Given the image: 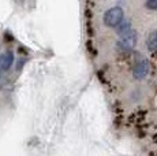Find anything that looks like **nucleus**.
Instances as JSON below:
<instances>
[{"mask_svg":"<svg viewBox=\"0 0 157 156\" xmlns=\"http://www.w3.org/2000/svg\"><path fill=\"white\" fill-rule=\"evenodd\" d=\"M135 44H137V33L134 30H130L126 34L120 36L119 41H117V49L127 52V51H131L135 47Z\"/></svg>","mask_w":157,"mask_h":156,"instance_id":"nucleus-1","label":"nucleus"},{"mask_svg":"<svg viewBox=\"0 0 157 156\" xmlns=\"http://www.w3.org/2000/svg\"><path fill=\"white\" fill-rule=\"evenodd\" d=\"M122 19H123V10L120 7L109 8L104 14V23L107 26H109V28H115Z\"/></svg>","mask_w":157,"mask_h":156,"instance_id":"nucleus-2","label":"nucleus"},{"mask_svg":"<svg viewBox=\"0 0 157 156\" xmlns=\"http://www.w3.org/2000/svg\"><path fill=\"white\" fill-rule=\"evenodd\" d=\"M149 68H150V64L146 59H141L140 62L135 63L134 68H132V76H134L135 80H142L147 76L149 73Z\"/></svg>","mask_w":157,"mask_h":156,"instance_id":"nucleus-3","label":"nucleus"},{"mask_svg":"<svg viewBox=\"0 0 157 156\" xmlns=\"http://www.w3.org/2000/svg\"><path fill=\"white\" fill-rule=\"evenodd\" d=\"M13 62H14V55H13V52H11V51H8V52H6L4 55H3L2 60H0V70L7 71L8 68L11 67Z\"/></svg>","mask_w":157,"mask_h":156,"instance_id":"nucleus-4","label":"nucleus"},{"mask_svg":"<svg viewBox=\"0 0 157 156\" xmlns=\"http://www.w3.org/2000/svg\"><path fill=\"white\" fill-rule=\"evenodd\" d=\"M146 47L149 51L157 49V30H153L146 38Z\"/></svg>","mask_w":157,"mask_h":156,"instance_id":"nucleus-5","label":"nucleus"},{"mask_svg":"<svg viewBox=\"0 0 157 156\" xmlns=\"http://www.w3.org/2000/svg\"><path fill=\"white\" fill-rule=\"evenodd\" d=\"M115 28L117 29V33H119L120 36H123V34H126L127 32H130L131 30V23L128 22V21H120L119 23H117Z\"/></svg>","mask_w":157,"mask_h":156,"instance_id":"nucleus-6","label":"nucleus"},{"mask_svg":"<svg viewBox=\"0 0 157 156\" xmlns=\"http://www.w3.org/2000/svg\"><path fill=\"white\" fill-rule=\"evenodd\" d=\"M146 7L149 10H157V0H146Z\"/></svg>","mask_w":157,"mask_h":156,"instance_id":"nucleus-7","label":"nucleus"},{"mask_svg":"<svg viewBox=\"0 0 157 156\" xmlns=\"http://www.w3.org/2000/svg\"><path fill=\"white\" fill-rule=\"evenodd\" d=\"M6 71H3V70H0V89L3 88V85L6 84Z\"/></svg>","mask_w":157,"mask_h":156,"instance_id":"nucleus-8","label":"nucleus"}]
</instances>
